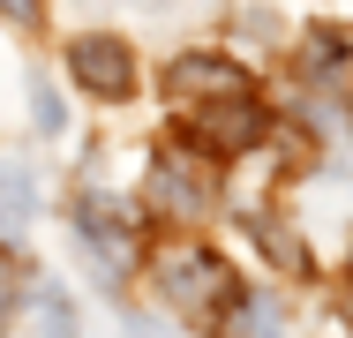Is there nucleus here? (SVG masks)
Returning <instances> with one entry per match:
<instances>
[{
  "label": "nucleus",
  "mask_w": 353,
  "mask_h": 338,
  "mask_svg": "<svg viewBox=\"0 0 353 338\" xmlns=\"http://www.w3.org/2000/svg\"><path fill=\"white\" fill-rule=\"evenodd\" d=\"M38 210V173L23 158H0V241H15Z\"/></svg>",
  "instance_id": "obj_8"
},
{
  "label": "nucleus",
  "mask_w": 353,
  "mask_h": 338,
  "mask_svg": "<svg viewBox=\"0 0 353 338\" xmlns=\"http://www.w3.org/2000/svg\"><path fill=\"white\" fill-rule=\"evenodd\" d=\"M158 293L173 301V308H188V316H218V308H233V270L218 248H165L158 256Z\"/></svg>",
  "instance_id": "obj_1"
},
{
  "label": "nucleus",
  "mask_w": 353,
  "mask_h": 338,
  "mask_svg": "<svg viewBox=\"0 0 353 338\" xmlns=\"http://www.w3.org/2000/svg\"><path fill=\"white\" fill-rule=\"evenodd\" d=\"M23 286H30V270H23L15 256H8V248H0V316H8L15 301H23Z\"/></svg>",
  "instance_id": "obj_12"
},
{
  "label": "nucleus",
  "mask_w": 353,
  "mask_h": 338,
  "mask_svg": "<svg viewBox=\"0 0 353 338\" xmlns=\"http://www.w3.org/2000/svg\"><path fill=\"white\" fill-rule=\"evenodd\" d=\"M150 203H158V218H203V210H211L203 150H165V158L150 166Z\"/></svg>",
  "instance_id": "obj_4"
},
{
  "label": "nucleus",
  "mask_w": 353,
  "mask_h": 338,
  "mask_svg": "<svg viewBox=\"0 0 353 338\" xmlns=\"http://www.w3.org/2000/svg\"><path fill=\"white\" fill-rule=\"evenodd\" d=\"M308 68H316V75H331V68H346V38H331V30H316V38H308Z\"/></svg>",
  "instance_id": "obj_11"
},
{
  "label": "nucleus",
  "mask_w": 353,
  "mask_h": 338,
  "mask_svg": "<svg viewBox=\"0 0 353 338\" xmlns=\"http://www.w3.org/2000/svg\"><path fill=\"white\" fill-rule=\"evenodd\" d=\"M30 121H38V135H61V121H68V113H61L53 83H38V90H30Z\"/></svg>",
  "instance_id": "obj_10"
},
{
  "label": "nucleus",
  "mask_w": 353,
  "mask_h": 338,
  "mask_svg": "<svg viewBox=\"0 0 353 338\" xmlns=\"http://www.w3.org/2000/svg\"><path fill=\"white\" fill-rule=\"evenodd\" d=\"M121 338H165V324H150V316H128V324H121Z\"/></svg>",
  "instance_id": "obj_13"
},
{
  "label": "nucleus",
  "mask_w": 353,
  "mask_h": 338,
  "mask_svg": "<svg viewBox=\"0 0 353 338\" xmlns=\"http://www.w3.org/2000/svg\"><path fill=\"white\" fill-rule=\"evenodd\" d=\"M248 90V68L241 61H218V53H181L165 68V98L181 106H203V98H241Z\"/></svg>",
  "instance_id": "obj_6"
},
{
  "label": "nucleus",
  "mask_w": 353,
  "mask_h": 338,
  "mask_svg": "<svg viewBox=\"0 0 353 338\" xmlns=\"http://www.w3.org/2000/svg\"><path fill=\"white\" fill-rule=\"evenodd\" d=\"M8 338H75V301L53 278H30V286H23V316H15Z\"/></svg>",
  "instance_id": "obj_7"
},
{
  "label": "nucleus",
  "mask_w": 353,
  "mask_h": 338,
  "mask_svg": "<svg viewBox=\"0 0 353 338\" xmlns=\"http://www.w3.org/2000/svg\"><path fill=\"white\" fill-rule=\"evenodd\" d=\"M68 75L90 98H128V90H136V53H128L121 38H75L68 46Z\"/></svg>",
  "instance_id": "obj_5"
},
{
  "label": "nucleus",
  "mask_w": 353,
  "mask_h": 338,
  "mask_svg": "<svg viewBox=\"0 0 353 338\" xmlns=\"http://www.w3.org/2000/svg\"><path fill=\"white\" fill-rule=\"evenodd\" d=\"M346 331H353V293H346Z\"/></svg>",
  "instance_id": "obj_15"
},
{
  "label": "nucleus",
  "mask_w": 353,
  "mask_h": 338,
  "mask_svg": "<svg viewBox=\"0 0 353 338\" xmlns=\"http://www.w3.org/2000/svg\"><path fill=\"white\" fill-rule=\"evenodd\" d=\"M263 135V113H256V98L241 90V98H203V106H188V143L203 150V158H233V150H248Z\"/></svg>",
  "instance_id": "obj_3"
},
{
  "label": "nucleus",
  "mask_w": 353,
  "mask_h": 338,
  "mask_svg": "<svg viewBox=\"0 0 353 338\" xmlns=\"http://www.w3.org/2000/svg\"><path fill=\"white\" fill-rule=\"evenodd\" d=\"M75 233H83V248H90V264L105 270V278H121V270L136 264V233H143V218L128 210L121 196H83L75 203Z\"/></svg>",
  "instance_id": "obj_2"
},
{
  "label": "nucleus",
  "mask_w": 353,
  "mask_h": 338,
  "mask_svg": "<svg viewBox=\"0 0 353 338\" xmlns=\"http://www.w3.org/2000/svg\"><path fill=\"white\" fill-rule=\"evenodd\" d=\"M0 15H8V23H30V15H38V0H0Z\"/></svg>",
  "instance_id": "obj_14"
},
{
  "label": "nucleus",
  "mask_w": 353,
  "mask_h": 338,
  "mask_svg": "<svg viewBox=\"0 0 353 338\" xmlns=\"http://www.w3.org/2000/svg\"><path fill=\"white\" fill-rule=\"evenodd\" d=\"M285 316H279V293H248L233 316H225V338H279Z\"/></svg>",
  "instance_id": "obj_9"
}]
</instances>
